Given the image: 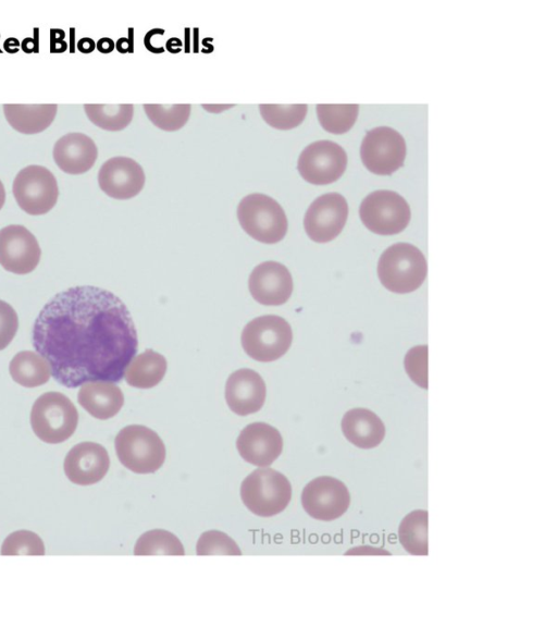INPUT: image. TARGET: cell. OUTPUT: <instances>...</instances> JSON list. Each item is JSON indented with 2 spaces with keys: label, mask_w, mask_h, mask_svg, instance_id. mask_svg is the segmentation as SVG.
Wrapping results in <instances>:
<instances>
[{
  "label": "cell",
  "mask_w": 557,
  "mask_h": 627,
  "mask_svg": "<svg viewBox=\"0 0 557 627\" xmlns=\"http://www.w3.org/2000/svg\"><path fill=\"white\" fill-rule=\"evenodd\" d=\"M32 342L66 388L121 381L138 347L124 303L96 286L70 287L52 297L35 320Z\"/></svg>",
  "instance_id": "1"
},
{
  "label": "cell",
  "mask_w": 557,
  "mask_h": 627,
  "mask_svg": "<svg viewBox=\"0 0 557 627\" xmlns=\"http://www.w3.org/2000/svg\"><path fill=\"white\" fill-rule=\"evenodd\" d=\"M377 275L384 287L405 294L416 291L426 276V261L413 245L398 243L386 248L377 263Z\"/></svg>",
  "instance_id": "2"
},
{
  "label": "cell",
  "mask_w": 557,
  "mask_h": 627,
  "mask_svg": "<svg viewBox=\"0 0 557 627\" xmlns=\"http://www.w3.org/2000/svg\"><path fill=\"white\" fill-rule=\"evenodd\" d=\"M240 497L252 514L270 517L286 508L292 497V487L283 474L261 467L243 480Z\"/></svg>",
  "instance_id": "3"
},
{
  "label": "cell",
  "mask_w": 557,
  "mask_h": 627,
  "mask_svg": "<svg viewBox=\"0 0 557 627\" xmlns=\"http://www.w3.org/2000/svg\"><path fill=\"white\" fill-rule=\"evenodd\" d=\"M237 219L243 230L260 243H278L287 232L288 222L283 208L264 194L245 196L238 204Z\"/></svg>",
  "instance_id": "4"
},
{
  "label": "cell",
  "mask_w": 557,
  "mask_h": 627,
  "mask_svg": "<svg viewBox=\"0 0 557 627\" xmlns=\"http://www.w3.org/2000/svg\"><path fill=\"white\" fill-rule=\"evenodd\" d=\"M77 423V409L70 398L60 392H47L33 404L32 429L46 443L64 442L74 433Z\"/></svg>",
  "instance_id": "5"
},
{
  "label": "cell",
  "mask_w": 557,
  "mask_h": 627,
  "mask_svg": "<svg viewBox=\"0 0 557 627\" xmlns=\"http://www.w3.org/2000/svg\"><path fill=\"white\" fill-rule=\"evenodd\" d=\"M115 452L121 464L136 474H152L164 463L165 446L151 429L131 425L117 433Z\"/></svg>",
  "instance_id": "6"
},
{
  "label": "cell",
  "mask_w": 557,
  "mask_h": 627,
  "mask_svg": "<svg viewBox=\"0 0 557 627\" xmlns=\"http://www.w3.org/2000/svg\"><path fill=\"white\" fill-rule=\"evenodd\" d=\"M293 332L280 316L267 315L252 319L242 332V346L255 360L269 362L281 358L289 348Z\"/></svg>",
  "instance_id": "7"
},
{
  "label": "cell",
  "mask_w": 557,
  "mask_h": 627,
  "mask_svg": "<svg viewBox=\"0 0 557 627\" xmlns=\"http://www.w3.org/2000/svg\"><path fill=\"white\" fill-rule=\"evenodd\" d=\"M13 196L18 207L28 214L40 216L57 204L59 187L55 176L42 165H27L14 177Z\"/></svg>",
  "instance_id": "8"
},
{
  "label": "cell",
  "mask_w": 557,
  "mask_h": 627,
  "mask_svg": "<svg viewBox=\"0 0 557 627\" xmlns=\"http://www.w3.org/2000/svg\"><path fill=\"white\" fill-rule=\"evenodd\" d=\"M359 214L364 226L380 235L400 233L411 216L404 197L392 190L369 194L360 205Z\"/></svg>",
  "instance_id": "9"
},
{
  "label": "cell",
  "mask_w": 557,
  "mask_h": 627,
  "mask_svg": "<svg viewBox=\"0 0 557 627\" xmlns=\"http://www.w3.org/2000/svg\"><path fill=\"white\" fill-rule=\"evenodd\" d=\"M360 157L364 167L372 173L389 175L404 164L405 139L391 127H375L364 136L360 147Z\"/></svg>",
  "instance_id": "10"
},
{
  "label": "cell",
  "mask_w": 557,
  "mask_h": 627,
  "mask_svg": "<svg viewBox=\"0 0 557 627\" xmlns=\"http://www.w3.org/2000/svg\"><path fill=\"white\" fill-rule=\"evenodd\" d=\"M347 165L345 150L331 140H318L300 153L297 169L300 176L314 185L331 184L338 180Z\"/></svg>",
  "instance_id": "11"
},
{
  "label": "cell",
  "mask_w": 557,
  "mask_h": 627,
  "mask_svg": "<svg viewBox=\"0 0 557 627\" xmlns=\"http://www.w3.org/2000/svg\"><path fill=\"white\" fill-rule=\"evenodd\" d=\"M301 504L312 518L331 521L347 511L350 495L344 482L322 476L306 484L301 493Z\"/></svg>",
  "instance_id": "12"
},
{
  "label": "cell",
  "mask_w": 557,
  "mask_h": 627,
  "mask_svg": "<svg viewBox=\"0 0 557 627\" xmlns=\"http://www.w3.org/2000/svg\"><path fill=\"white\" fill-rule=\"evenodd\" d=\"M348 217L346 199L337 193L324 194L306 211L304 226L310 239L327 243L342 232Z\"/></svg>",
  "instance_id": "13"
},
{
  "label": "cell",
  "mask_w": 557,
  "mask_h": 627,
  "mask_svg": "<svg viewBox=\"0 0 557 627\" xmlns=\"http://www.w3.org/2000/svg\"><path fill=\"white\" fill-rule=\"evenodd\" d=\"M41 249L35 235L25 226L11 224L0 230V265L15 274L35 270Z\"/></svg>",
  "instance_id": "14"
},
{
  "label": "cell",
  "mask_w": 557,
  "mask_h": 627,
  "mask_svg": "<svg viewBox=\"0 0 557 627\" xmlns=\"http://www.w3.org/2000/svg\"><path fill=\"white\" fill-rule=\"evenodd\" d=\"M101 190L115 199H129L138 195L145 185V173L135 160L113 157L98 172Z\"/></svg>",
  "instance_id": "15"
},
{
  "label": "cell",
  "mask_w": 557,
  "mask_h": 627,
  "mask_svg": "<svg viewBox=\"0 0 557 627\" xmlns=\"http://www.w3.org/2000/svg\"><path fill=\"white\" fill-rule=\"evenodd\" d=\"M249 292L255 300L265 306H280L293 292V279L288 269L276 261H264L250 273Z\"/></svg>",
  "instance_id": "16"
},
{
  "label": "cell",
  "mask_w": 557,
  "mask_h": 627,
  "mask_svg": "<svg viewBox=\"0 0 557 627\" xmlns=\"http://www.w3.org/2000/svg\"><path fill=\"white\" fill-rule=\"evenodd\" d=\"M236 447L244 460L258 467H268L282 453L283 439L274 427L265 422H253L240 431Z\"/></svg>",
  "instance_id": "17"
},
{
  "label": "cell",
  "mask_w": 557,
  "mask_h": 627,
  "mask_svg": "<svg viewBox=\"0 0 557 627\" xmlns=\"http://www.w3.org/2000/svg\"><path fill=\"white\" fill-rule=\"evenodd\" d=\"M107 450L94 442H82L73 446L64 459V472L71 482L89 485L100 481L109 470Z\"/></svg>",
  "instance_id": "18"
},
{
  "label": "cell",
  "mask_w": 557,
  "mask_h": 627,
  "mask_svg": "<svg viewBox=\"0 0 557 627\" xmlns=\"http://www.w3.org/2000/svg\"><path fill=\"white\" fill-rule=\"evenodd\" d=\"M265 383L255 370L243 368L234 371L225 384V399L230 409L247 416L257 413L264 404Z\"/></svg>",
  "instance_id": "19"
},
{
  "label": "cell",
  "mask_w": 557,
  "mask_h": 627,
  "mask_svg": "<svg viewBox=\"0 0 557 627\" xmlns=\"http://www.w3.org/2000/svg\"><path fill=\"white\" fill-rule=\"evenodd\" d=\"M53 159L57 165L67 174L87 172L96 162L98 149L95 142L83 133H67L53 146Z\"/></svg>",
  "instance_id": "20"
},
{
  "label": "cell",
  "mask_w": 557,
  "mask_h": 627,
  "mask_svg": "<svg viewBox=\"0 0 557 627\" xmlns=\"http://www.w3.org/2000/svg\"><path fill=\"white\" fill-rule=\"evenodd\" d=\"M77 401L92 417L106 420L120 411L124 395L114 382L90 381L82 384Z\"/></svg>",
  "instance_id": "21"
},
{
  "label": "cell",
  "mask_w": 557,
  "mask_h": 627,
  "mask_svg": "<svg viewBox=\"0 0 557 627\" xmlns=\"http://www.w3.org/2000/svg\"><path fill=\"white\" fill-rule=\"evenodd\" d=\"M345 438L360 448H373L385 437V427L373 411L366 408L348 410L342 419Z\"/></svg>",
  "instance_id": "22"
},
{
  "label": "cell",
  "mask_w": 557,
  "mask_h": 627,
  "mask_svg": "<svg viewBox=\"0 0 557 627\" xmlns=\"http://www.w3.org/2000/svg\"><path fill=\"white\" fill-rule=\"evenodd\" d=\"M58 111L54 103L48 104H3L8 123L18 133L37 134L45 131L53 122Z\"/></svg>",
  "instance_id": "23"
},
{
  "label": "cell",
  "mask_w": 557,
  "mask_h": 627,
  "mask_svg": "<svg viewBox=\"0 0 557 627\" xmlns=\"http://www.w3.org/2000/svg\"><path fill=\"white\" fill-rule=\"evenodd\" d=\"M166 367L164 356L152 349H147L132 359L124 377L131 386L150 389L161 382Z\"/></svg>",
  "instance_id": "24"
},
{
  "label": "cell",
  "mask_w": 557,
  "mask_h": 627,
  "mask_svg": "<svg viewBox=\"0 0 557 627\" xmlns=\"http://www.w3.org/2000/svg\"><path fill=\"white\" fill-rule=\"evenodd\" d=\"M9 371L12 379L25 388L42 385L51 377V367L48 360L33 351L17 353L10 361Z\"/></svg>",
  "instance_id": "25"
},
{
  "label": "cell",
  "mask_w": 557,
  "mask_h": 627,
  "mask_svg": "<svg viewBox=\"0 0 557 627\" xmlns=\"http://www.w3.org/2000/svg\"><path fill=\"white\" fill-rule=\"evenodd\" d=\"M428 518L425 509H416L400 521L398 538L404 549L412 555H428Z\"/></svg>",
  "instance_id": "26"
},
{
  "label": "cell",
  "mask_w": 557,
  "mask_h": 627,
  "mask_svg": "<svg viewBox=\"0 0 557 627\" xmlns=\"http://www.w3.org/2000/svg\"><path fill=\"white\" fill-rule=\"evenodd\" d=\"M84 110L92 124L111 132L125 128L131 123L134 115V107L131 103H86L84 104Z\"/></svg>",
  "instance_id": "27"
},
{
  "label": "cell",
  "mask_w": 557,
  "mask_h": 627,
  "mask_svg": "<svg viewBox=\"0 0 557 627\" xmlns=\"http://www.w3.org/2000/svg\"><path fill=\"white\" fill-rule=\"evenodd\" d=\"M181 541L173 533L154 529L141 534L134 549L135 555H184Z\"/></svg>",
  "instance_id": "28"
},
{
  "label": "cell",
  "mask_w": 557,
  "mask_h": 627,
  "mask_svg": "<svg viewBox=\"0 0 557 627\" xmlns=\"http://www.w3.org/2000/svg\"><path fill=\"white\" fill-rule=\"evenodd\" d=\"M358 104H318L317 114L321 126L332 134H343L351 128Z\"/></svg>",
  "instance_id": "29"
},
{
  "label": "cell",
  "mask_w": 557,
  "mask_h": 627,
  "mask_svg": "<svg viewBox=\"0 0 557 627\" xmlns=\"http://www.w3.org/2000/svg\"><path fill=\"white\" fill-rule=\"evenodd\" d=\"M190 104H144V110L153 125L173 132L183 127L190 115Z\"/></svg>",
  "instance_id": "30"
},
{
  "label": "cell",
  "mask_w": 557,
  "mask_h": 627,
  "mask_svg": "<svg viewBox=\"0 0 557 627\" xmlns=\"http://www.w3.org/2000/svg\"><path fill=\"white\" fill-rule=\"evenodd\" d=\"M262 119L276 130H290L301 124L307 104H259Z\"/></svg>",
  "instance_id": "31"
},
{
  "label": "cell",
  "mask_w": 557,
  "mask_h": 627,
  "mask_svg": "<svg viewBox=\"0 0 557 627\" xmlns=\"http://www.w3.org/2000/svg\"><path fill=\"white\" fill-rule=\"evenodd\" d=\"M2 555H44L45 545L34 532L20 530L11 533L1 548Z\"/></svg>",
  "instance_id": "32"
},
{
  "label": "cell",
  "mask_w": 557,
  "mask_h": 627,
  "mask_svg": "<svg viewBox=\"0 0 557 627\" xmlns=\"http://www.w3.org/2000/svg\"><path fill=\"white\" fill-rule=\"evenodd\" d=\"M196 552L198 555H240L236 542L226 533L210 530L203 532L197 542Z\"/></svg>",
  "instance_id": "33"
},
{
  "label": "cell",
  "mask_w": 557,
  "mask_h": 627,
  "mask_svg": "<svg viewBox=\"0 0 557 627\" xmlns=\"http://www.w3.org/2000/svg\"><path fill=\"white\" fill-rule=\"evenodd\" d=\"M405 368L416 384L428 389V346L411 348L406 355Z\"/></svg>",
  "instance_id": "34"
},
{
  "label": "cell",
  "mask_w": 557,
  "mask_h": 627,
  "mask_svg": "<svg viewBox=\"0 0 557 627\" xmlns=\"http://www.w3.org/2000/svg\"><path fill=\"white\" fill-rule=\"evenodd\" d=\"M18 329V318L14 308L0 299V351L13 340Z\"/></svg>",
  "instance_id": "35"
},
{
  "label": "cell",
  "mask_w": 557,
  "mask_h": 627,
  "mask_svg": "<svg viewBox=\"0 0 557 627\" xmlns=\"http://www.w3.org/2000/svg\"><path fill=\"white\" fill-rule=\"evenodd\" d=\"M65 33L62 29L53 28L50 30V50L54 53L64 52L67 44L63 40Z\"/></svg>",
  "instance_id": "36"
},
{
  "label": "cell",
  "mask_w": 557,
  "mask_h": 627,
  "mask_svg": "<svg viewBox=\"0 0 557 627\" xmlns=\"http://www.w3.org/2000/svg\"><path fill=\"white\" fill-rule=\"evenodd\" d=\"M129 36L127 38L122 37L115 42V47L119 52L121 53H133L134 52V29L129 28Z\"/></svg>",
  "instance_id": "37"
},
{
  "label": "cell",
  "mask_w": 557,
  "mask_h": 627,
  "mask_svg": "<svg viewBox=\"0 0 557 627\" xmlns=\"http://www.w3.org/2000/svg\"><path fill=\"white\" fill-rule=\"evenodd\" d=\"M114 47H115L114 41L108 37L100 38L96 44V48L101 53H110L113 51Z\"/></svg>",
  "instance_id": "38"
},
{
  "label": "cell",
  "mask_w": 557,
  "mask_h": 627,
  "mask_svg": "<svg viewBox=\"0 0 557 627\" xmlns=\"http://www.w3.org/2000/svg\"><path fill=\"white\" fill-rule=\"evenodd\" d=\"M77 49L83 53H90L96 48V42L88 37H84L77 41Z\"/></svg>",
  "instance_id": "39"
},
{
  "label": "cell",
  "mask_w": 557,
  "mask_h": 627,
  "mask_svg": "<svg viewBox=\"0 0 557 627\" xmlns=\"http://www.w3.org/2000/svg\"><path fill=\"white\" fill-rule=\"evenodd\" d=\"M21 42L16 38L10 37L3 42V48L9 53H15L18 51Z\"/></svg>",
  "instance_id": "40"
},
{
  "label": "cell",
  "mask_w": 557,
  "mask_h": 627,
  "mask_svg": "<svg viewBox=\"0 0 557 627\" xmlns=\"http://www.w3.org/2000/svg\"><path fill=\"white\" fill-rule=\"evenodd\" d=\"M36 46H37V45H36V40H35L34 38H30V37L25 38V39L21 42V47H22L23 51L26 52V53H30V52L37 51Z\"/></svg>",
  "instance_id": "41"
},
{
  "label": "cell",
  "mask_w": 557,
  "mask_h": 627,
  "mask_svg": "<svg viewBox=\"0 0 557 627\" xmlns=\"http://www.w3.org/2000/svg\"><path fill=\"white\" fill-rule=\"evenodd\" d=\"M182 41L177 38H171L166 41V49L172 53H177L181 51Z\"/></svg>",
  "instance_id": "42"
},
{
  "label": "cell",
  "mask_w": 557,
  "mask_h": 627,
  "mask_svg": "<svg viewBox=\"0 0 557 627\" xmlns=\"http://www.w3.org/2000/svg\"><path fill=\"white\" fill-rule=\"evenodd\" d=\"M4 201H5V189L2 182L0 181V209L3 207Z\"/></svg>",
  "instance_id": "43"
},
{
  "label": "cell",
  "mask_w": 557,
  "mask_h": 627,
  "mask_svg": "<svg viewBox=\"0 0 557 627\" xmlns=\"http://www.w3.org/2000/svg\"><path fill=\"white\" fill-rule=\"evenodd\" d=\"M0 52H1V50H0Z\"/></svg>",
  "instance_id": "44"
}]
</instances>
